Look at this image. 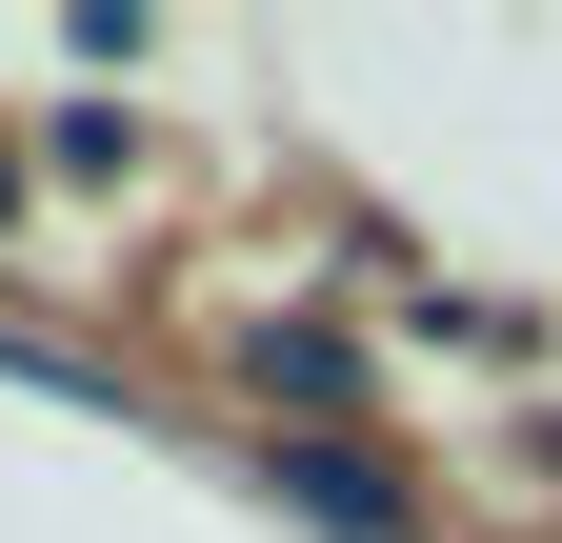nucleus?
<instances>
[{
	"instance_id": "nucleus-1",
	"label": "nucleus",
	"mask_w": 562,
	"mask_h": 543,
	"mask_svg": "<svg viewBox=\"0 0 562 543\" xmlns=\"http://www.w3.org/2000/svg\"><path fill=\"white\" fill-rule=\"evenodd\" d=\"M261 484L302 503V523H341V543H422V484L362 463V443H322V423H261Z\"/></svg>"
},
{
	"instance_id": "nucleus-2",
	"label": "nucleus",
	"mask_w": 562,
	"mask_h": 543,
	"mask_svg": "<svg viewBox=\"0 0 562 543\" xmlns=\"http://www.w3.org/2000/svg\"><path fill=\"white\" fill-rule=\"evenodd\" d=\"M0 242H21V142H0Z\"/></svg>"
}]
</instances>
